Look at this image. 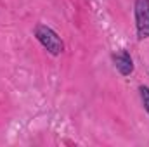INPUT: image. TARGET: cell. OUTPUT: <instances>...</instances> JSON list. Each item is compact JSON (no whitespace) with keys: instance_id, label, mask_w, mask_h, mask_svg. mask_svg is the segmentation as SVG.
Instances as JSON below:
<instances>
[{"instance_id":"1","label":"cell","mask_w":149,"mask_h":147,"mask_svg":"<svg viewBox=\"0 0 149 147\" xmlns=\"http://www.w3.org/2000/svg\"><path fill=\"white\" fill-rule=\"evenodd\" d=\"M35 37H37V40L43 45V49H47L52 55L63 54L64 43H63V40L59 38V35H57L52 28H49V26H45V24H37V28H35Z\"/></svg>"},{"instance_id":"2","label":"cell","mask_w":149,"mask_h":147,"mask_svg":"<svg viewBox=\"0 0 149 147\" xmlns=\"http://www.w3.org/2000/svg\"><path fill=\"white\" fill-rule=\"evenodd\" d=\"M135 26L137 38H149V0H135Z\"/></svg>"},{"instance_id":"3","label":"cell","mask_w":149,"mask_h":147,"mask_svg":"<svg viewBox=\"0 0 149 147\" xmlns=\"http://www.w3.org/2000/svg\"><path fill=\"white\" fill-rule=\"evenodd\" d=\"M113 62H114V68L123 74V76H128V74H132V71H134V61H132L130 54L125 52V50L114 54L113 55Z\"/></svg>"},{"instance_id":"4","label":"cell","mask_w":149,"mask_h":147,"mask_svg":"<svg viewBox=\"0 0 149 147\" xmlns=\"http://www.w3.org/2000/svg\"><path fill=\"white\" fill-rule=\"evenodd\" d=\"M139 92H141V99H142V104H144V109L148 111L149 114V87H141L139 88Z\"/></svg>"}]
</instances>
